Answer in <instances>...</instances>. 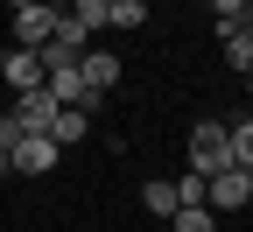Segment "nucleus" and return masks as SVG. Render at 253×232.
Listing matches in <instances>:
<instances>
[{
    "label": "nucleus",
    "instance_id": "1",
    "mask_svg": "<svg viewBox=\"0 0 253 232\" xmlns=\"http://www.w3.org/2000/svg\"><path fill=\"white\" fill-rule=\"evenodd\" d=\"M190 169H197V176L232 169V155H225V120H197V127H190Z\"/></svg>",
    "mask_w": 253,
    "mask_h": 232
},
{
    "label": "nucleus",
    "instance_id": "2",
    "mask_svg": "<svg viewBox=\"0 0 253 232\" xmlns=\"http://www.w3.org/2000/svg\"><path fill=\"white\" fill-rule=\"evenodd\" d=\"M253 204V169H218L204 176V211H246Z\"/></svg>",
    "mask_w": 253,
    "mask_h": 232
},
{
    "label": "nucleus",
    "instance_id": "3",
    "mask_svg": "<svg viewBox=\"0 0 253 232\" xmlns=\"http://www.w3.org/2000/svg\"><path fill=\"white\" fill-rule=\"evenodd\" d=\"M56 155H63V148H56L49 134H21V141L7 148V176H49Z\"/></svg>",
    "mask_w": 253,
    "mask_h": 232
},
{
    "label": "nucleus",
    "instance_id": "4",
    "mask_svg": "<svg viewBox=\"0 0 253 232\" xmlns=\"http://www.w3.org/2000/svg\"><path fill=\"white\" fill-rule=\"evenodd\" d=\"M0 85H7L14 98H21V92H42V56L7 43V49H0Z\"/></svg>",
    "mask_w": 253,
    "mask_h": 232
},
{
    "label": "nucleus",
    "instance_id": "5",
    "mask_svg": "<svg viewBox=\"0 0 253 232\" xmlns=\"http://www.w3.org/2000/svg\"><path fill=\"white\" fill-rule=\"evenodd\" d=\"M56 21H63V7H14V49H42L49 36H56Z\"/></svg>",
    "mask_w": 253,
    "mask_h": 232
},
{
    "label": "nucleus",
    "instance_id": "6",
    "mask_svg": "<svg viewBox=\"0 0 253 232\" xmlns=\"http://www.w3.org/2000/svg\"><path fill=\"white\" fill-rule=\"evenodd\" d=\"M49 120H56V98H49V92H21V98H14V113H7L14 141H21V134H49Z\"/></svg>",
    "mask_w": 253,
    "mask_h": 232
},
{
    "label": "nucleus",
    "instance_id": "7",
    "mask_svg": "<svg viewBox=\"0 0 253 232\" xmlns=\"http://www.w3.org/2000/svg\"><path fill=\"white\" fill-rule=\"evenodd\" d=\"M78 78H84V98L99 106V98L120 85V56H113V49H84V56H78Z\"/></svg>",
    "mask_w": 253,
    "mask_h": 232
},
{
    "label": "nucleus",
    "instance_id": "8",
    "mask_svg": "<svg viewBox=\"0 0 253 232\" xmlns=\"http://www.w3.org/2000/svg\"><path fill=\"white\" fill-rule=\"evenodd\" d=\"M91 134V113H78V106H56V120H49V141L56 148H71V141H84Z\"/></svg>",
    "mask_w": 253,
    "mask_h": 232
},
{
    "label": "nucleus",
    "instance_id": "9",
    "mask_svg": "<svg viewBox=\"0 0 253 232\" xmlns=\"http://www.w3.org/2000/svg\"><path fill=\"white\" fill-rule=\"evenodd\" d=\"M141 211H148V218H169V211H176V183H169V176H148V183H141Z\"/></svg>",
    "mask_w": 253,
    "mask_h": 232
},
{
    "label": "nucleus",
    "instance_id": "10",
    "mask_svg": "<svg viewBox=\"0 0 253 232\" xmlns=\"http://www.w3.org/2000/svg\"><path fill=\"white\" fill-rule=\"evenodd\" d=\"M106 28H148V0H106Z\"/></svg>",
    "mask_w": 253,
    "mask_h": 232
},
{
    "label": "nucleus",
    "instance_id": "11",
    "mask_svg": "<svg viewBox=\"0 0 253 232\" xmlns=\"http://www.w3.org/2000/svg\"><path fill=\"white\" fill-rule=\"evenodd\" d=\"M218 43H225V63L246 78V71H253V28H232V36H218Z\"/></svg>",
    "mask_w": 253,
    "mask_h": 232
},
{
    "label": "nucleus",
    "instance_id": "12",
    "mask_svg": "<svg viewBox=\"0 0 253 232\" xmlns=\"http://www.w3.org/2000/svg\"><path fill=\"white\" fill-rule=\"evenodd\" d=\"M63 14H71L84 36H99V28H106V0H63Z\"/></svg>",
    "mask_w": 253,
    "mask_h": 232
},
{
    "label": "nucleus",
    "instance_id": "13",
    "mask_svg": "<svg viewBox=\"0 0 253 232\" xmlns=\"http://www.w3.org/2000/svg\"><path fill=\"white\" fill-rule=\"evenodd\" d=\"M169 225H176V232H218V211H204V204H183V211H169Z\"/></svg>",
    "mask_w": 253,
    "mask_h": 232
},
{
    "label": "nucleus",
    "instance_id": "14",
    "mask_svg": "<svg viewBox=\"0 0 253 232\" xmlns=\"http://www.w3.org/2000/svg\"><path fill=\"white\" fill-rule=\"evenodd\" d=\"M0 176H7V141H0Z\"/></svg>",
    "mask_w": 253,
    "mask_h": 232
},
{
    "label": "nucleus",
    "instance_id": "15",
    "mask_svg": "<svg viewBox=\"0 0 253 232\" xmlns=\"http://www.w3.org/2000/svg\"><path fill=\"white\" fill-rule=\"evenodd\" d=\"M7 7H36V0H7Z\"/></svg>",
    "mask_w": 253,
    "mask_h": 232
},
{
    "label": "nucleus",
    "instance_id": "16",
    "mask_svg": "<svg viewBox=\"0 0 253 232\" xmlns=\"http://www.w3.org/2000/svg\"><path fill=\"white\" fill-rule=\"evenodd\" d=\"M42 7H63V0H42Z\"/></svg>",
    "mask_w": 253,
    "mask_h": 232
}]
</instances>
